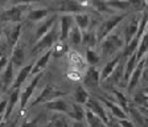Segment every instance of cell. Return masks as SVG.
<instances>
[{
    "label": "cell",
    "mask_w": 148,
    "mask_h": 127,
    "mask_svg": "<svg viewBox=\"0 0 148 127\" xmlns=\"http://www.w3.org/2000/svg\"><path fill=\"white\" fill-rule=\"evenodd\" d=\"M140 93H143V94H145V95H148V86H147V87H144V89H142V90H140Z\"/></svg>",
    "instance_id": "46"
},
{
    "label": "cell",
    "mask_w": 148,
    "mask_h": 127,
    "mask_svg": "<svg viewBox=\"0 0 148 127\" xmlns=\"http://www.w3.org/2000/svg\"><path fill=\"white\" fill-rule=\"evenodd\" d=\"M145 12H147V16H148V7H147V11H145Z\"/></svg>",
    "instance_id": "51"
},
{
    "label": "cell",
    "mask_w": 148,
    "mask_h": 127,
    "mask_svg": "<svg viewBox=\"0 0 148 127\" xmlns=\"http://www.w3.org/2000/svg\"><path fill=\"white\" fill-rule=\"evenodd\" d=\"M4 3V0H0V4H3Z\"/></svg>",
    "instance_id": "50"
},
{
    "label": "cell",
    "mask_w": 148,
    "mask_h": 127,
    "mask_svg": "<svg viewBox=\"0 0 148 127\" xmlns=\"http://www.w3.org/2000/svg\"><path fill=\"white\" fill-rule=\"evenodd\" d=\"M20 99V89H15L11 90V94L8 97V102H7V110H5V115H4V121L3 122H8L11 114H12L13 108H15L17 101Z\"/></svg>",
    "instance_id": "21"
},
{
    "label": "cell",
    "mask_w": 148,
    "mask_h": 127,
    "mask_svg": "<svg viewBox=\"0 0 148 127\" xmlns=\"http://www.w3.org/2000/svg\"><path fill=\"white\" fill-rule=\"evenodd\" d=\"M13 69H15V66L9 61L7 64L5 69L3 70V73H1V77H0V90L1 91H7L12 86L13 81H15L13 80Z\"/></svg>",
    "instance_id": "10"
},
{
    "label": "cell",
    "mask_w": 148,
    "mask_h": 127,
    "mask_svg": "<svg viewBox=\"0 0 148 127\" xmlns=\"http://www.w3.org/2000/svg\"><path fill=\"white\" fill-rule=\"evenodd\" d=\"M61 95H65L64 90L58 89V87L54 86V85L48 84L42 90H41V93L29 103V106H31V107H34V106L41 105V103L44 105V103L49 102V101H52V99H54V98H60Z\"/></svg>",
    "instance_id": "3"
},
{
    "label": "cell",
    "mask_w": 148,
    "mask_h": 127,
    "mask_svg": "<svg viewBox=\"0 0 148 127\" xmlns=\"http://www.w3.org/2000/svg\"><path fill=\"white\" fill-rule=\"evenodd\" d=\"M1 34H3V27L0 25V36H1Z\"/></svg>",
    "instance_id": "49"
},
{
    "label": "cell",
    "mask_w": 148,
    "mask_h": 127,
    "mask_svg": "<svg viewBox=\"0 0 148 127\" xmlns=\"http://www.w3.org/2000/svg\"><path fill=\"white\" fill-rule=\"evenodd\" d=\"M86 108L90 110L91 113H94L95 115H98L106 124L108 123V114L106 113L105 106L102 105V102L99 99H95V98H91V97H90L87 103H86Z\"/></svg>",
    "instance_id": "9"
},
{
    "label": "cell",
    "mask_w": 148,
    "mask_h": 127,
    "mask_svg": "<svg viewBox=\"0 0 148 127\" xmlns=\"http://www.w3.org/2000/svg\"><path fill=\"white\" fill-rule=\"evenodd\" d=\"M124 45H126L124 38L119 33H110L107 37H105L101 41V52L103 54V57H111L112 54L120 52V49Z\"/></svg>",
    "instance_id": "1"
},
{
    "label": "cell",
    "mask_w": 148,
    "mask_h": 127,
    "mask_svg": "<svg viewBox=\"0 0 148 127\" xmlns=\"http://www.w3.org/2000/svg\"><path fill=\"white\" fill-rule=\"evenodd\" d=\"M147 50H148V27L145 29V32L143 33L142 38H140V44H139L138 49H136V60H138V62L143 58V56L147 53Z\"/></svg>",
    "instance_id": "27"
},
{
    "label": "cell",
    "mask_w": 148,
    "mask_h": 127,
    "mask_svg": "<svg viewBox=\"0 0 148 127\" xmlns=\"http://www.w3.org/2000/svg\"><path fill=\"white\" fill-rule=\"evenodd\" d=\"M32 69H33V64H28V65L20 68V70H18L17 76H16L15 81H13V84H12V86H11V89H9V90L20 89V86H21V85L25 82V80L31 76Z\"/></svg>",
    "instance_id": "18"
},
{
    "label": "cell",
    "mask_w": 148,
    "mask_h": 127,
    "mask_svg": "<svg viewBox=\"0 0 148 127\" xmlns=\"http://www.w3.org/2000/svg\"><path fill=\"white\" fill-rule=\"evenodd\" d=\"M126 17H127V13H120V15L111 16L110 19L106 20V21L99 27L98 31H97V38H98V43H101L105 37H107L108 34L112 32V29H114L118 24H120V21L124 20Z\"/></svg>",
    "instance_id": "5"
},
{
    "label": "cell",
    "mask_w": 148,
    "mask_h": 127,
    "mask_svg": "<svg viewBox=\"0 0 148 127\" xmlns=\"http://www.w3.org/2000/svg\"><path fill=\"white\" fill-rule=\"evenodd\" d=\"M89 98H90V95H89V91H87L86 87L78 86L77 89H75V91H74V101H75V103L86 105Z\"/></svg>",
    "instance_id": "28"
},
{
    "label": "cell",
    "mask_w": 148,
    "mask_h": 127,
    "mask_svg": "<svg viewBox=\"0 0 148 127\" xmlns=\"http://www.w3.org/2000/svg\"><path fill=\"white\" fill-rule=\"evenodd\" d=\"M68 77L70 80H79L81 74H79V71H78V69H71V70L68 71Z\"/></svg>",
    "instance_id": "39"
},
{
    "label": "cell",
    "mask_w": 148,
    "mask_h": 127,
    "mask_svg": "<svg viewBox=\"0 0 148 127\" xmlns=\"http://www.w3.org/2000/svg\"><path fill=\"white\" fill-rule=\"evenodd\" d=\"M124 61H127V60L122 57L120 62L118 64L116 68L114 69V71L111 73V76L105 81V85L107 84L108 86H114V85H116V84H119V82H122V80H123V76H124V64H126Z\"/></svg>",
    "instance_id": "15"
},
{
    "label": "cell",
    "mask_w": 148,
    "mask_h": 127,
    "mask_svg": "<svg viewBox=\"0 0 148 127\" xmlns=\"http://www.w3.org/2000/svg\"><path fill=\"white\" fill-rule=\"evenodd\" d=\"M68 60H69V64L74 66V69H81L85 66L83 65V58L81 57V54L77 50L68 52Z\"/></svg>",
    "instance_id": "31"
},
{
    "label": "cell",
    "mask_w": 148,
    "mask_h": 127,
    "mask_svg": "<svg viewBox=\"0 0 148 127\" xmlns=\"http://www.w3.org/2000/svg\"><path fill=\"white\" fill-rule=\"evenodd\" d=\"M40 119H41V115L33 118L32 121H24L21 124H20V127H38V122H40Z\"/></svg>",
    "instance_id": "38"
},
{
    "label": "cell",
    "mask_w": 148,
    "mask_h": 127,
    "mask_svg": "<svg viewBox=\"0 0 148 127\" xmlns=\"http://www.w3.org/2000/svg\"><path fill=\"white\" fill-rule=\"evenodd\" d=\"M144 61H145V65H148V50L145 53V57H144Z\"/></svg>",
    "instance_id": "47"
},
{
    "label": "cell",
    "mask_w": 148,
    "mask_h": 127,
    "mask_svg": "<svg viewBox=\"0 0 148 127\" xmlns=\"http://www.w3.org/2000/svg\"><path fill=\"white\" fill-rule=\"evenodd\" d=\"M68 52H69V48H68V45H66V43H65V41H61V40L57 41L52 48V56L53 57H62Z\"/></svg>",
    "instance_id": "33"
},
{
    "label": "cell",
    "mask_w": 148,
    "mask_h": 127,
    "mask_svg": "<svg viewBox=\"0 0 148 127\" xmlns=\"http://www.w3.org/2000/svg\"><path fill=\"white\" fill-rule=\"evenodd\" d=\"M142 80L144 81V82H148V65H145V66H144V69H143Z\"/></svg>",
    "instance_id": "43"
},
{
    "label": "cell",
    "mask_w": 148,
    "mask_h": 127,
    "mask_svg": "<svg viewBox=\"0 0 148 127\" xmlns=\"http://www.w3.org/2000/svg\"><path fill=\"white\" fill-rule=\"evenodd\" d=\"M107 127H122L120 123L116 121V118H114L112 115H108V123H107Z\"/></svg>",
    "instance_id": "41"
},
{
    "label": "cell",
    "mask_w": 148,
    "mask_h": 127,
    "mask_svg": "<svg viewBox=\"0 0 148 127\" xmlns=\"http://www.w3.org/2000/svg\"><path fill=\"white\" fill-rule=\"evenodd\" d=\"M98 99L102 102V105H105L106 107L110 110L111 115L114 118H116V119H127V118H128L127 117V113L124 111L123 108L120 107L116 102L111 101V99H107V98H103V97H99Z\"/></svg>",
    "instance_id": "12"
},
{
    "label": "cell",
    "mask_w": 148,
    "mask_h": 127,
    "mask_svg": "<svg viewBox=\"0 0 148 127\" xmlns=\"http://www.w3.org/2000/svg\"><path fill=\"white\" fill-rule=\"evenodd\" d=\"M49 15V10L48 8H37V10H31L28 13V19L31 21H40V20L45 19Z\"/></svg>",
    "instance_id": "30"
},
{
    "label": "cell",
    "mask_w": 148,
    "mask_h": 127,
    "mask_svg": "<svg viewBox=\"0 0 148 127\" xmlns=\"http://www.w3.org/2000/svg\"><path fill=\"white\" fill-rule=\"evenodd\" d=\"M18 118H20V117H17V119L12 122V126H11V127H15V126H16V123H17V121H18Z\"/></svg>",
    "instance_id": "48"
},
{
    "label": "cell",
    "mask_w": 148,
    "mask_h": 127,
    "mask_svg": "<svg viewBox=\"0 0 148 127\" xmlns=\"http://www.w3.org/2000/svg\"><path fill=\"white\" fill-rule=\"evenodd\" d=\"M73 15H62L60 17V23H61V27H60V40L61 41H66L69 37V32H70L71 27H73Z\"/></svg>",
    "instance_id": "17"
},
{
    "label": "cell",
    "mask_w": 148,
    "mask_h": 127,
    "mask_svg": "<svg viewBox=\"0 0 148 127\" xmlns=\"http://www.w3.org/2000/svg\"><path fill=\"white\" fill-rule=\"evenodd\" d=\"M98 43V38H97V32L92 31H87L85 32V34L82 36V44L87 48H94L95 44Z\"/></svg>",
    "instance_id": "32"
},
{
    "label": "cell",
    "mask_w": 148,
    "mask_h": 127,
    "mask_svg": "<svg viewBox=\"0 0 148 127\" xmlns=\"http://www.w3.org/2000/svg\"><path fill=\"white\" fill-rule=\"evenodd\" d=\"M134 102H135L136 106H139V107H142L148 111V95H145L143 93H136L134 95Z\"/></svg>",
    "instance_id": "36"
},
{
    "label": "cell",
    "mask_w": 148,
    "mask_h": 127,
    "mask_svg": "<svg viewBox=\"0 0 148 127\" xmlns=\"http://www.w3.org/2000/svg\"><path fill=\"white\" fill-rule=\"evenodd\" d=\"M28 4H16L8 10L3 11L0 15V21L1 23H11V24H18L23 19V13L25 10H28Z\"/></svg>",
    "instance_id": "4"
},
{
    "label": "cell",
    "mask_w": 148,
    "mask_h": 127,
    "mask_svg": "<svg viewBox=\"0 0 148 127\" xmlns=\"http://www.w3.org/2000/svg\"><path fill=\"white\" fill-rule=\"evenodd\" d=\"M56 19H57V15H50L42 24L38 25V28H37L36 33H34V41H38L41 37H44V36L52 29V27L56 23Z\"/></svg>",
    "instance_id": "20"
},
{
    "label": "cell",
    "mask_w": 148,
    "mask_h": 127,
    "mask_svg": "<svg viewBox=\"0 0 148 127\" xmlns=\"http://www.w3.org/2000/svg\"><path fill=\"white\" fill-rule=\"evenodd\" d=\"M112 93L116 95V103L120 106V107H124V111H128V108H130V103H128V101H127V98L124 97V94H122L119 91V90H116V89H112Z\"/></svg>",
    "instance_id": "37"
},
{
    "label": "cell",
    "mask_w": 148,
    "mask_h": 127,
    "mask_svg": "<svg viewBox=\"0 0 148 127\" xmlns=\"http://www.w3.org/2000/svg\"><path fill=\"white\" fill-rule=\"evenodd\" d=\"M82 32H81V29L78 28L77 25L75 27H71L70 32H69V41H70V44H73V45H79V44H82Z\"/></svg>",
    "instance_id": "35"
},
{
    "label": "cell",
    "mask_w": 148,
    "mask_h": 127,
    "mask_svg": "<svg viewBox=\"0 0 148 127\" xmlns=\"http://www.w3.org/2000/svg\"><path fill=\"white\" fill-rule=\"evenodd\" d=\"M70 127H87V124L85 122H77V121H73L71 122V126Z\"/></svg>",
    "instance_id": "44"
},
{
    "label": "cell",
    "mask_w": 148,
    "mask_h": 127,
    "mask_svg": "<svg viewBox=\"0 0 148 127\" xmlns=\"http://www.w3.org/2000/svg\"><path fill=\"white\" fill-rule=\"evenodd\" d=\"M101 82V71L95 68V66H89L86 69L85 77H83V85L86 89H94L97 87Z\"/></svg>",
    "instance_id": "8"
},
{
    "label": "cell",
    "mask_w": 148,
    "mask_h": 127,
    "mask_svg": "<svg viewBox=\"0 0 148 127\" xmlns=\"http://www.w3.org/2000/svg\"><path fill=\"white\" fill-rule=\"evenodd\" d=\"M122 57H123V56H122V53H119V54H116L114 58L110 60V61H108L107 64L105 65V68L102 69V71H101V81H102V82H105V81L111 76V73L114 71V69L116 68L118 64L120 62Z\"/></svg>",
    "instance_id": "23"
},
{
    "label": "cell",
    "mask_w": 148,
    "mask_h": 127,
    "mask_svg": "<svg viewBox=\"0 0 148 127\" xmlns=\"http://www.w3.org/2000/svg\"><path fill=\"white\" fill-rule=\"evenodd\" d=\"M21 24L18 23V24H15L12 27V28H9L8 31H7V43H8L9 48H11V50H12V48L15 47L16 44L18 43V40H20V34H21Z\"/></svg>",
    "instance_id": "22"
},
{
    "label": "cell",
    "mask_w": 148,
    "mask_h": 127,
    "mask_svg": "<svg viewBox=\"0 0 148 127\" xmlns=\"http://www.w3.org/2000/svg\"><path fill=\"white\" fill-rule=\"evenodd\" d=\"M74 21H75V25L81 31H86L90 27V16L87 13H75L74 15Z\"/></svg>",
    "instance_id": "29"
},
{
    "label": "cell",
    "mask_w": 148,
    "mask_h": 127,
    "mask_svg": "<svg viewBox=\"0 0 148 127\" xmlns=\"http://www.w3.org/2000/svg\"><path fill=\"white\" fill-rule=\"evenodd\" d=\"M42 76H44V71L42 73H38V74H36V76H33V78H32V81L29 82V85H27V87L21 91V94H20V114H21V111L27 107L28 102H29L31 97L33 95L34 90H36V87H37V84L40 82V80L42 78Z\"/></svg>",
    "instance_id": "6"
},
{
    "label": "cell",
    "mask_w": 148,
    "mask_h": 127,
    "mask_svg": "<svg viewBox=\"0 0 148 127\" xmlns=\"http://www.w3.org/2000/svg\"><path fill=\"white\" fill-rule=\"evenodd\" d=\"M60 40V34H58V29L56 25H53L52 29H50L48 33L41 37L38 41H36L32 48V54H38V53H45L46 50H50L53 48L57 41Z\"/></svg>",
    "instance_id": "2"
},
{
    "label": "cell",
    "mask_w": 148,
    "mask_h": 127,
    "mask_svg": "<svg viewBox=\"0 0 148 127\" xmlns=\"http://www.w3.org/2000/svg\"><path fill=\"white\" fill-rule=\"evenodd\" d=\"M8 58H7L5 54H0V73H3V70L5 69L7 64H8Z\"/></svg>",
    "instance_id": "40"
},
{
    "label": "cell",
    "mask_w": 148,
    "mask_h": 127,
    "mask_svg": "<svg viewBox=\"0 0 148 127\" xmlns=\"http://www.w3.org/2000/svg\"><path fill=\"white\" fill-rule=\"evenodd\" d=\"M44 107L46 110H52L54 113H64V114H68L69 110H70V106L68 105V102L65 101L64 98H54L49 102L44 103Z\"/></svg>",
    "instance_id": "13"
},
{
    "label": "cell",
    "mask_w": 148,
    "mask_h": 127,
    "mask_svg": "<svg viewBox=\"0 0 148 127\" xmlns=\"http://www.w3.org/2000/svg\"><path fill=\"white\" fill-rule=\"evenodd\" d=\"M9 61L13 64L15 68H21V65L25 61V52H24V47L21 45V43L18 41L15 47L11 50V60Z\"/></svg>",
    "instance_id": "16"
},
{
    "label": "cell",
    "mask_w": 148,
    "mask_h": 127,
    "mask_svg": "<svg viewBox=\"0 0 148 127\" xmlns=\"http://www.w3.org/2000/svg\"><path fill=\"white\" fill-rule=\"evenodd\" d=\"M68 115L73 121L83 122L85 121V117H86V108H83V106L79 105V103H73L70 106V110H69Z\"/></svg>",
    "instance_id": "25"
},
{
    "label": "cell",
    "mask_w": 148,
    "mask_h": 127,
    "mask_svg": "<svg viewBox=\"0 0 148 127\" xmlns=\"http://www.w3.org/2000/svg\"><path fill=\"white\" fill-rule=\"evenodd\" d=\"M50 57H52V49L46 50L44 54H41V56L38 57V60L33 64V69H32L31 74L36 76V74H38V73H42V71L45 70V68L48 66V64H49Z\"/></svg>",
    "instance_id": "19"
},
{
    "label": "cell",
    "mask_w": 148,
    "mask_h": 127,
    "mask_svg": "<svg viewBox=\"0 0 148 127\" xmlns=\"http://www.w3.org/2000/svg\"><path fill=\"white\" fill-rule=\"evenodd\" d=\"M85 119H86L87 127H107V124L102 121L98 115H95L94 113L87 110V108H86V117H85Z\"/></svg>",
    "instance_id": "26"
},
{
    "label": "cell",
    "mask_w": 148,
    "mask_h": 127,
    "mask_svg": "<svg viewBox=\"0 0 148 127\" xmlns=\"http://www.w3.org/2000/svg\"><path fill=\"white\" fill-rule=\"evenodd\" d=\"M144 66H145L144 58H142L138 64H136L135 69H134V71H132V74H131V77H130L128 84H127L128 85V86H127V91H128V93H132V90L138 86L139 81L142 80V74H143V69H144Z\"/></svg>",
    "instance_id": "11"
},
{
    "label": "cell",
    "mask_w": 148,
    "mask_h": 127,
    "mask_svg": "<svg viewBox=\"0 0 148 127\" xmlns=\"http://www.w3.org/2000/svg\"><path fill=\"white\" fill-rule=\"evenodd\" d=\"M70 117L64 113H54L49 118V122L46 123L45 127H70Z\"/></svg>",
    "instance_id": "14"
},
{
    "label": "cell",
    "mask_w": 148,
    "mask_h": 127,
    "mask_svg": "<svg viewBox=\"0 0 148 127\" xmlns=\"http://www.w3.org/2000/svg\"><path fill=\"white\" fill-rule=\"evenodd\" d=\"M101 61V56L94 48H87L86 49V62L90 66H97Z\"/></svg>",
    "instance_id": "34"
},
{
    "label": "cell",
    "mask_w": 148,
    "mask_h": 127,
    "mask_svg": "<svg viewBox=\"0 0 148 127\" xmlns=\"http://www.w3.org/2000/svg\"><path fill=\"white\" fill-rule=\"evenodd\" d=\"M118 122L120 123V126L122 127H136L135 124H134L131 121H128V119H119Z\"/></svg>",
    "instance_id": "42"
},
{
    "label": "cell",
    "mask_w": 148,
    "mask_h": 127,
    "mask_svg": "<svg viewBox=\"0 0 148 127\" xmlns=\"http://www.w3.org/2000/svg\"><path fill=\"white\" fill-rule=\"evenodd\" d=\"M139 21H140V19H139L138 16H134L132 19H131V21H130V24L127 25L126 28H124V43H126V45L130 43V41L134 38V36L136 34V32H138V28H139Z\"/></svg>",
    "instance_id": "24"
},
{
    "label": "cell",
    "mask_w": 148,
    "mask_h": 127,
    "mask_svg": "<svg viewBox=\"0 0 148 127\" xmlns=\"http://www.w3.org/2000/svg\"><path fill=\"white\" fill-rule=\"evenodd\" d=\"M18 1H20V4H28V5H29L31 3H34V1H38V0H18Z\"/></svg>",
    "instance_id": "45"
},
{
    "label": "cell",
    "mask_w": 148,
    "mask_h": 127,
    "mask_svg": "<svg viewBox=\"0 0 148 127\" xmlns=\"http://www.w3.org/2000/svg\"><path fill=\"white\" fill-rule=\"evenodd\" d=\"M58 11L64 12V15L65 13L75 15V13H83L86 11V7L78 0H58Z\"/></svg>",
    "instance_id": "7"
}]
</instances>
